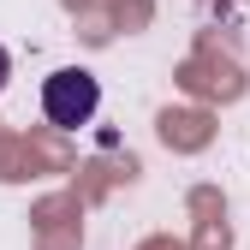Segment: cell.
<instances>
[{"instance_id":"1","label":"cell","mask_w":250,"mask_h":250,"mask_svg":"<svg viewBox=\"0 0 250 250\" xmlns=\"http://www.w3.org/2000/svg\"><path fill=\"white\" fill-rule=\"evenodd\" d=\"M96 107H102V83L89 78V72H78V66L54 72V78L42 83V113H48V125H60V131L89 125V119H96Z\"/></svg>"},{"instance_id":"2","label":"cell","mask_w":250,"mask_h":250,"mask_svg":"<svg viewBox=\"0 0 250 250\" xmlns=\"http://www.w3.org/2000/svg\"><path fill=\"white\" fill-rule=\"evenodd\" d=\"M6 72H12V60H6V48H0V89H6Z\"/></svg>"}]
</instances>
